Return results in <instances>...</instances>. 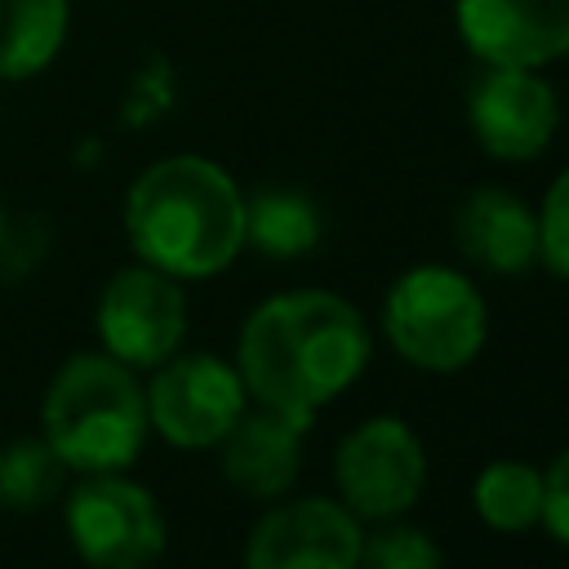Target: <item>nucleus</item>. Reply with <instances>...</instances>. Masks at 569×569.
Here are the masks:
<instances>
[{"mask_svg":"<svg viewBox=\"0 0 569 569\" xmlns=\"http://www.w3.org/2000/svg\"><path fill=\"white\" fill-rule=\"evenodd\" d=\"M373 338L356 302L333 289L262 298L236 333V369L253 405L311 427L369 369Z\"/></svg>","mask_w":569,"mask_h":569,"instance_id":"1","label":"nucleus"},{"mask_svg":"<svg viewBox=\"0 0 569 569\" xmlns=\"http://www.w3.org/2000/svg\"><path fill=\"white\" fill-rule=\"evenodd\" d=\"M138 262L173 280H209L244 253V191L209 156H164L124 196Z\"/></svg>","mask_w":569,"mask_h":569,"instance_id":"2","label":"nucleus"},{"mask_svg":"<svg viewBox=\"0 0 569 569\" xmlns=\"http://www.w3.org/2000/svg\"><path fill=\"white\" fill-rule=\"evenodd\" d=\"M40 436L53 445L67 471H129L151 436L138 369L107 351L62 360L40 400Z\"/></svg>","mask_w":569,"mask_h":569,"instance_id":"3","label":"nucleus"},{"mask_svg":"<svg viewBox=\"0 0 569 569\" xmlns=\"http://www.w3.org/2000/svg\"><path fill=\"white\" fill-rule=\"evenodd\" d=\"M382 333L409 369L458 373L489 342V302L467 271L418 262L387 289Z\"/></svg>","mask_w":569,"mask_h":569,"instance_id":"4","label":"nucleus"},{"mask_svg":"<svg viewBox=\"0 0 569 569\" xmlns=\"http://www.w3.org/2000/svg\"><path fill=\"white\" fill-rule=\"evenodd\" d=\"M333 489L356 520H396L427 489V445L396 413H373L333 449Z\"/></svg>","mask_w":569,"mask_h":569,"instance_id":"5","label":"nucleus"},{"mask_svg":"<svg viewBox=\"0 0 569 569\" xmlns=\"http://www.w3.org/2000/svg\"><path fill=\"white\" fill-rule=\"evenodd\" d=\"M147 422L173 449H218V440L249 409L236 360L213 351H173L151 369Z\"/></svg>","mask_w":569,"mask_h":569,"instance_id":"6","label":"nucleus"},{"mask_svg":"<svg viewBox=\"0 0 569 569\" xmlns=\"http://www.w3.org/2000/svg\"><path fill=\"white\" fill-rule=\"evenodd\" d=\"M67 538L89 569H147L164 551V516L147 485L98 471L67 493Z\"/></svg>","mask_w":569,"mask_h":569,"instance_id":"7","label":"nucleus"},{"mask_svg":"<svg viewBox=\"0 0 569 569\" xmlns=\"http://www.w3.org/2000/svg\"><path fill=\"white\" fill-rule=\"evenodd\" d=\"M98 338L102 351L129 369H156L187 338V293L182 280L133 262L116 271L98 293Z\"/></svg>","mask_w":569,"mask_h":569,"instance_id":"8","label":"nucleus"},{"mask_svg":"<svg viewBox=\"0 0 569 569\" xmlns=\"http://www.w3.org/2000/svg\"><path fill=\"white\" fill-rule=\"evenodd\" d=\"M467 129L485 156L525 164L551 147L560 129V98L542 71L480 67L467 89Z\"/></svg>","mask_w":569,"mask_h":569,"instance_id":"9","label":"nucleus"},{"mask_svg":"<svg viewBox=\"0 0 569 569\" xmlns=\"http://www.w3.org/2000/svg\"><path fill=\"white\" fill-rule=\"evenodd\" d=\"M365 525L338 498L276 502L244 542V569H356Z\"/></svg>","mask_w":569,"mask_h":569,"instance_id":"10","label":"nucleus"},{"mask_svg":"<svg viewBox=\"0 0 569 569\" xmlns=\"http://www.w3.org/2000/svg\"><path fill=\"white\" fill-rule=\"evenodd\" d=\"M453 27L480 67L542 71L569 53V0H453Z\"/></svg>","mask_w":569,"mask_h":569,"instance_id":"11","label":"nucleus"},{"mask_svg":"<svg viewBox=\"0 0 569 569\" xmlns=\"http://www.w3.org/2000/svg\"><path fill=\"white\" fill-rule=\"evenodd\" d=\"M302 445H307V422L284 418L267 405H253L236 418V427L218 440L222 476L258 502H276L293 489L302 471Z\"/></svg>","mask_w":569,"mask_h":569,"instance_id":"12","label":"nucleus"},{"mask_svg":"<svg viewBox=\"0 0 569 569\" xmlns=\"http://www.w3.org/2000/svg\"><path fill=\"white\" fill-rule=\"evenodd\" d=\"M453 244L489 276H525L538 262V213L507 187H476L453 209Z\"/></svg>","mask_w":569,"mask_h":569,"instance_id":"13","label":"nucleus"},{"mask_svg":"<svg viewBox=\"0 0 569 569\" xmlns=\"http://www.w3.org/2000/svg\"><path fill=\"white\" fill-rule=\"evenodd\" d=\"M325 236L320 209L311 196L293 187H267L244 196V244H253L262 258L293 262L307 258Z\"/></svg>","mask_w":569,"mask_h":569,"instance_id":"14","label":"nucleus"},{"mask_svg":"<svg viewBox=\"0 0 569 569\" xmlns=\"http://www.w3.org/2000/svg\"><path fill=\"white\" fill-rule=\"evenodd\" d=\"M67 36V0H0V80L44 71Z\"/></svg>","mask_w":569,"mask_h":569,"instance_id":"15","label":"nucleus"},{"mask_svg":"<svg viewBox=\"0 0 569 569\" xmlns=\"http://www.w3.org/2000/svg\"><path fill=\"white\" fill-rule=\"evenodd\" d=\"M471 507L493 533H529L542 520V471L525 458H493L471 480Z\"/></svg>","mask_w":569,"mask_h":569,"instance_id":"16","label":"nucleus"},{"mask_svg":"<svg viewBox=\"0 0 569 569\" xmlns=\"http://www.w3.org/2000/svg\"><path fill=\"white\" fill-rule=\"evenodd\" d=\"M67 485V462L53 453L44 436L13 440L0 449V507L9 511H40Z\"/></svg>","mask_w":569,"mask_h":569,"instance_id":"17","label":"nucleus"},{"mask_svg":"<svg viewBox=\"0 0 569 569\" xmlns=\"http://www.w3.org/2000/svg\"><path fill=\"white\" fill-rule=\"evenodd\" d=\"M356 569H445V551L427 529L405 525L396 516V520H378V529L360 538Z\"/></svg>","mask_w":569,"mask_h":569,"instance_id":"18","label":"nucleus"},{"mask_svg":"<svg viewBox=\"0 0 569 569\" xmlns=\"http://www.w3.org/2000/svg\"><path fill=\"white\" fill-rule=\"evenodd\" d=\"M533 213H538V262L569 284V169L551 178Z\"/></svg>","mask_w":569,"mask_h":569,"instance_id":"19","label":"nucleus"},{"mask_svg":"<svg viewBox=\"0 0 569 569\" xmlns=\"http://www.w3.org/2000/svg\"><path fill=\"white\" fill-rule=\"evenodd\" d=\"M560 547H569V449L551 458L542 471V520H538Z\"/></svg>","mask_w":569,"mask_h":569,"instance_id":"20","label":"nucleus"},{"mask_svg":"<svg viewBox=\"0 0 569 569\" xmlns=\"http://www.w3.org/2000/svg\"><path fill=\"white\" fill-rule=\"evenodd\" d=\"M0 244H4V213H0Z\"/></svg>","mask_w":569,"mask_h":569,"instance_id":"21","label":"nucleus"}]
</instances>
